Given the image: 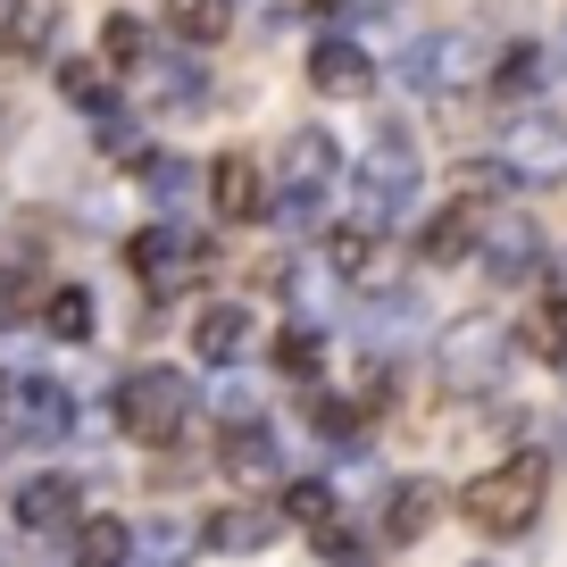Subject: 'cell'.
Here are the masks:
<instances>
[{
	"mask_svg": "<svg viewBox=\"0 0 567 567\" xmlns=\"http://www.w3.org/2000/svg\"><path fill=\"white\" fill-rule=\"evenodd\" d=\"M326 259H334L342 276H384V267H375V234L368 226H342L334 243H326Z\"/></svg>",
	"mask_w": 567,
	"mask_h": 567,
	"instance_id": "7402d4cb",
	"label": "cell"
},
{
	"mask_svg": "<svg viewBox=\"0 0 567 567\" xmlns=\"http://www.w3.org/2000/svg\"><path fill=\"white\" fill-rule=\"evenodd\" d=\"M59 34V0H18V18L0 25V68H25L42 59V42Z\"/></svg>",
	"mask_w": 567,
	"mask_h": 567,
	"instance_id": "2e32d148",
	"label": "cell"
},
{
	"mask_svg": "<svg viewBox=\"0 0 567 567\" xmlns=\"http://www.w3.org/2000/svg\"><path fill=\"white\" fill-rule=\"evenodd\" d=\"M476 243H484V200H451L434 226H425V259L434 267H460V259H476Z\"/></svg>",
	"mask_w": 567,
	"mask_h": 567,
	"instance_id": "7c38bea8",
	"label": "cell"
},
{
	"mask_svg": "<svg viewBox=\"0 0 567 567\" xmlns=\"http://www.w3.org/2000/svg\"><path fill=\"white\" fill-rule=\"evenodd\" d=\"M342 9H359V18H384V9H401V0H342Z\"/></svg>",
	"mask_w": 567,
	"mask_h": 567,
	"instance_id": "4dcf8cb0",
	"label": "cell"
},
{
	"mask_svg": "<svg viewBox=\"0 0 567 567\" xmlns=\"http://www.w3.org/2000/svg\"><path fill=\"white\" fill-rule=\"evenodd\" d=\"M543 259V234L526 226V217H484V243H476V267L493 284H517L526 267Z\"/></svg>",
	"mask_w": 567,
	"mask_h": 567,
	"instance_id": "ba28073f",
	"label": "cell"
},
{
	"mask_svg": "<svg viewBox=\"0 0 567 567\" xmlns=\"http://www.w3.org/2000/svg\"><path fill=\"white\" fill-rule=\"evenodd\" d=\"M543 493H550V467L517 451V460L484 467V476L467 484V493H460V509H467V526H476V534L509 543V534H526L534 517H543Z\"/></svg>",
	"mask_w": 567,
	"mask_h": 567,
	"instance_id": "6da1fadb",
	"label": "cell"
},
{
	"mask_svg": "<svg viewBox=\"0 0 567 567\" xmlns=\"http://www.w3.org/2000/svg\"><path fill=\"white\" fill-rule=\"evenodd\" d=\"M267 534H276V517H267V509H217L209 517V543L217 550H259Z\"/></svg>",
	"mask_w": 567,
	"mask_h": 567,
	"instance_id": "44dd1931",
	"label": "cell"
},
{
	"mask_svg": "<svg viewBox=\"0 0 567 567\" xmlns=\"http://www.w3.org/2000/svg\"><path fill=\"white\" fill-rule=\"evenodd\" d=\"M501 359H509L501 326H493V318H467V326H451V334H443L434 368H443V384H451V392H484V384L501 375Z\"/></svg>",
	"mask_w": 567,
	"mask_h": 567,
	"instance_id": "8992f818",
	"label": "cell"
},
{
	"mask_svg": "<svg viewBox=\"0 0 567 567\" xmlns=\"http://www.w3.org/2000/svg\"><path fill=\"white\" fill-rule=\"evenodd\" d=\"M167 25H176L184 42H217L234 25V0H167Z\"/></svg>",
	"mask_w": 567,
	"mask_h": 567,
	"instance_id": "ffe728a7",
	"label": "cell"
},
{
	"mask_svg": "<svg viewBox=\"0 0 567 567\" xmlns=\"http://www.w3.org/2000/svg\"><path fill=\"white\" fill-rule=\"evenodd\" d=\"M125 559H134V534L117 517H84L75 526V567H125Z\"/></svg>",
	"mask_w": 567,
	"mask_h": 567,
	"instance_id": "ac0fdd59",
	"label": "cell"
},
{
	"mask_svg": "<svg viewBox=\"0 0 567 567\" xmlns=\"http://www.w3.org/2000/svg\"><path fill=\"white\" fill-rule=\"evenodd\" d=\"M417 142L401 134V125H375L368 134V151L351 159V184H359V200H375V209H401V200H417Z\"/></svg>",
	"mask_w": 567,
	"mask_h": 567,
	"instance_id": "3957f363",
	"label": "cell"
},
{
	"mask_svg": "<svg viewBox=\"0 0 567 567\" xmlns=\"http://www.w3.org/2000/svg\"><path fill=\"white\" fill-rule=\"evenodd\" d=\"M68 392L51 384V375H34V384H18L9 392V425H18V434H34V443H51V434H68Z\"/></svg>",
	"mask_w": 567,
	"mask_h": 567,
	"instance_id": "4fadbf2b",
	"label": "cell"
},
{
	"mask_svg": "<svg viewBox=\"0 0 567 567\" xmlns=\"http://www.w3.org/2000/svg\"><path fill=\"white\" fill-rule=\"evenodd\" d=\"M501 167H509L517 184L567 176V125H559V117H517L509 134H501Z\"/></svg>",
	"mask_w": 567,
	"mask_h": 567,
	"instance_id": "52a82bcc",
	"label": "cell"
},
{
	"mask_svg": "<svg viewBox=\"0 0 567 567\" xmlns=\"http://www.w3.org/2000/svg\"><path fill=\"white\" fill-rule=\"evenodd\" d=\"M284 517H292V526H334V484H292V493H284Z\"/></svg>",
	"mask_w": 567,
	"mask_h": 567,
	"instance_id": "cb8c5ba5",
	"label": "cell"
},
{
	"mask_svg": "<svg viewBox=\"0 0 567 567\" xmlns=\"http://www.w3.org/2000/svg\"><path fill=\"white\" fill-rule=\"evenodd\" d=\"M75 509H84V484H75V476H34V484H18V526H25V534H59Z\"/></svg>",
	"mask_w": 567,
	"mask_h": 567,
	"instance_id": "8fae6325",
	"label": "cell"
},
{
	"mask_svg": "<svg viewBox=\"0 0 567 567\" xmlns=\"http://www.w3.org/2000/svg\"><path fill=\"white\" fill-rule=\"evenodd\" d=\"M334 167H342V151H334V134H318V125H301V134L284 142V217H318Z\"/></svg>",
	"mask_w": 567,
	"mask_h": 567,
	"instance_id": "277c9868",
	"label": "cell"
},
{
	"mask_svg": "<svg viewBox=\"0 0 567 567\" xmlns=\"http://www.w3.org/2000/svg\"><path fill=\"white\" fill-rule=\"evenodd\" d=\"M184 417H193V384H184L176 368H142V375H125L117 425L134 434V443H176Z\"/></svg>",
	"mask_w": 567,
	"mask_h": 567,
	"instance_id": "7a4b0ae2",
	"label": "cell"
},
{
	"mask_svg": "<svg viewBox=\"0 0 567 567\" xmlns=\"http://www.w3.org/2000/svg\"><path fill=\"white\" fill-rule=\"evenodd\" d=\"M534 351H543L550 368H567V292H559V301H543V309H534Z\"/></svg>",
	"mask_w": 567,
	"mask_h": 567,
	"instance_id": "d4e9b609",
	"label": "cell"
},
{
	"mask_svg": "<svg viewBox=\"0 0 567 567\" xmlns=\"http://www.w3.org/2000/svg\"><path fill=\"white\" fill-rule=\"evenodd\" d=\"M142 68L159 84V101H193V68H184V59H142Z\"/></svg>",
	"mask_w": 567,
	"mask_h": 567,
	"instance_id": "f546056e",
	"label": "cell"
},
{
	"mask_svg": "<svg viewBox=\"0 0 567 567\" xmlns=\"http://www.w3.org/2000/svg\"><path fill=\"white\" fill-rule=\"evenodd\" d=\"M309 84H318L326 101H359V92H375V68H368V51H359V42L326 34L318 51H309Z\"/></svg>",
	"mask_w": 567,
	"mask_h": 567,
	"instance_id": "9c48e42d",
	"label": "cell"
},
{
	"mask_svg": "<svg viewBox=\"0 0 567 567\" xmlns=\"http://www.w3.org/2000/svg\"><path fill=\"white\" fill-rule=\"evenodd\" d=\"M318 359H326V351H318V334H301V326L276 342V368H292V375H318Z\"/></svg>",
	"mask_w": 567,
	"mask_h": 567,
	"instance_id": "f1b7e54d",
	"label": "cell"
},
{
	"mask_svg": "<svg viewBox=\"0 0 567 567\" xmlns=\"http://www.w3.org/2000/svg\"><path fill=\"white\" fill-rule=\"evenodd\" d=\"M42 334H59V342L92 334V292H84V284H59L51 301H42Z\"/></svg>",
	"mask_w": 567,
	"mask_h": 567,
	"instance_id": "d6986e66",
	"label": "cell"
},
{
	"mask_svg": "<svg viewBox=\"0 0 567 567\" xmlns=\"http://www.w3.org/2000/svg\"><path fill=\"white\" fill-rule=\"evenodd\" d=\"M193 351L217 359V368H226V359H243V351H250V309H243V301H209V309H200V326H193Z\"/></svg>",
	"mask_w": 567,
	"mask_h": 567,
	"instance_id": "9a60e30c",
	"label": "cell"
},
{
	"mask_svg": "<svg viewBox=\"0 0 567 567\" xmlns=\"http://www.w3.org/2000/svg\"><path fill=\"white\" fill-rule=\"evenodd\" d=\"M209 200H217V217H226V226H250V217H267V167H259V159H217Z\"/></svg>",
	"mask_w": 567,
	"mask_h": 567,
	"instance_id": "30bf717a",
	"label": "cell"
},
{
	"mask_svg": "<svg viewBox=\"0 0 567 567\" xmlns=\"http://www.w3.org/2000/svg\"><path fill=\"white\" fill-rule=\"evenodd\" d=\"M59 92H68L75 109H101L109 101V68H84V59H75V68H59Z\"/></svg>",
	"mask_w": 567,
	"mask_h": 567,
	"instance_id": "4316f807",
	"label": "cell"
},
{
	"mask_svg": "<svg viewBox=\"0 0 567 567\" xmlns=\"http://www.w3.org/2000/svg\"><path fill=\"white\" fill-rule=\"evenodd\" d=\"M543 75H550V51H534V42H517V51L501 59V84H509V92H534Z\"/></svg>",
	"mask_w": 567,
	"mask_h": 567,
	"instance_id": "484cf974",
	"label": "cell"
},
{
	"mask_svg": "<svg viewBox=\"0 0 567 567\" xmlns=\"http://www.w3.org/2000/svg\"><path fill=\"white\" fill-rule=\"evenodd\" d=\"M142 559H151V567H184V559H193V534H184V526H151V534H142Z\"/></svg>",
	"mask_w": 567,
	"mask_h": 567,
	"instance_id": "83f0119b",
	"label": "cell"
},
{
	"mask_svg": "<svg viewBox=\"0 0 567 567\" xmlns=\"http://www.w3.org/2000/svg\"><path fill=\"white\" fill-rule=\"evenodd\" d=\"M401 75L417 92H460V84H476V75H484V42L476 34H417V42H409V59H401Z\"/></svg>",
	"mask_w": 567,
	"mask_h": 567,
	"instance_id": "5b68a950",
	"label": "cell"
},
{
	"mask_svg": "<svg viewBox=\"0 0 567 567\" xmlns=\"http://www.w3.org/2000/svg\"><path fill=\"white\" fill-rule=\"evenodd\" d=\"M434 509H443V493H434V484H401V493H392V509H384V543H417V534L434 526Z\"/></svg>",
	"mask_w": 567,
	"mask_h": 567,
	"instance_id": "e0dca14e",
	"label": "cell"
},
{
	"mask_svg": "<svg viewBox=\"0 0 567 567\" xmlns=\"http://www.w3.org/2000/svg\"><path fill=\"white\" fill-rule=\"evenodd\" d=\"M559 68H567V25H559Z\"/></svg>",
	"mask_w": 567,
	"mask_h": 567,
	"instance_id": "1f68e13d",
	"label": "cell"
},
{
	"mask_svg": "<svg viewBox=\"0 0 567 567\" xmlns=\"http://www.w3.org/2000/svg\"><path fill=\"white\" fill-rule=\"evenodd\" d=\"M101 51L117 59V68H142V59H151V25H142V18H109L101 25Z\"/></svg>",
	"mask_w": 567,
	"mask_h": 567,
	"instance_id": "603a6c76",
	"label": "cell"
},
{
	"mask_svg": "<svg viewBox=\"0 0 567 567\" xmlns=\"http://www.w3.org/2000/svg\"><path fill=\"white\" fill-rule=\"evenodd\" d=\"M125 259L142 267V284H159V292H167V284H184V276H193V259H200V250L184 243V234L151 226V234H134V243H125Z\"/></svg>",
	"mask_w": 567,
	"mask_h": 567,
	"instance_id": "5bb4252c",
	"label": "cell"
}]
</instances>
